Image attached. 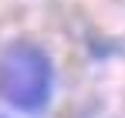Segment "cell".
I'll return each mask as SVG.
<instances>
[{
  "instance_id": "obj_2",
  "label": "cell",
  "mask_w": 125,
  "mask_h": 118,
  "mask_svg": "<svg viewBox=\"0 0 125 118\" xmlns=\"http://www.w3.org/2000/svg\"><path fill=\"white\" fill-rule=\"evenodd\" d=\"M0 118H3V115H0Z\"/></svg>"
},
{
  "instance_id": "obj_1",
  "label": "cell",
  "mask_w": 125,
  "mask_h": 118,
  "mask_svg": "<svg viewBox=\"0 0 125 118\" xmlns=\"http://www.w3.org/2000/svg\"><path fill=\"white\" fill-rule=\"evenodd\" d=\"M54 95V61L41 44L14 40L0 54V98L24 115H41Z\"/></svg>"
}]
</instances>
